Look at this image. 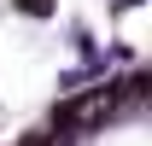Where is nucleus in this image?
Returning a JSON list of instances; mask_svg holds the SVG:
<instances>
[{
    "label": "nucleus",
    "instance_id": "1",
    "mask_svg": "<svg viewBox=\"0 0 152 146\" xmlns=\"http://www.w3.org/2000/svg\"><path fill=\"white\" fill-rule=\"evenodd\" d=\"M18 6H23V12H35V18H41V12H47L53 0H18Z\"/></svg>",
    "mask_w": 152,
    "mask_h": 146
}]
</instances>
